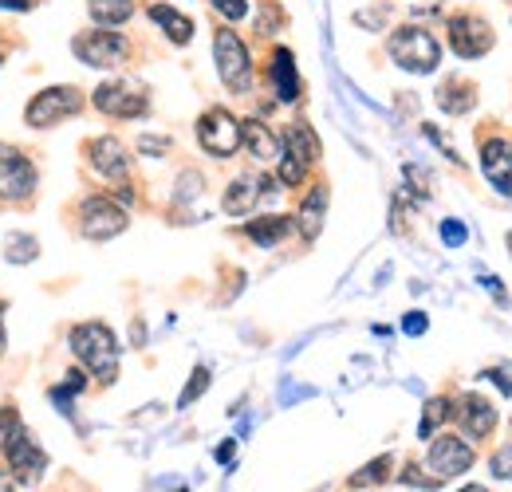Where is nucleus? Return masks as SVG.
<instances>
[{
	"instance_id": "72a5a7b5",
	"label": "nucleus",
	"mask_w": 512,
	"mask_h": 492,
	"mask_svg": "<svg viewBox=\"0 0 512 492\" xmlns=\"http://www.w3.org/2000/svg\"><path fill=\"white\" fill-rule=\"evenodd\" d=\"M170 146H174L170 138H154V134H142V138H138V150H142V154H154V158L170 154Z\"/></svg>"
},
{
	"instance_id": "dca6fc26",
	"label": "nucleus",
	"mask_w": 512,
	"mask_h": 492,
	"mask_svg": "<svg viewBox=\"0 0 512 492\" xmlns=\"http://www.w3.org/2000/svg\"><path fill=\"white\" fill-rule=\"evenodd\" d=\"M457 406H461V410H457V422H461V430L469 433L473 441H481V437H489V433L497 430V410H493L489 398H481V394H465Z\"/></svg>"
},
{
	"instance_id": "f704fd0d",
	"label": "nucleus",
	"mask_w": 512,
	"mask_h": 492,
	"mask_svg": "<svg viewBox=\"0 0 512 492\" xmlns=\"http://www.w3.org/2000/svg\"><path fill=\"white\" fill-rule=\"evenodd\" d=\"M426 327H430V319H426L422 311H410V315L402 319V331H406V335H426Z\"/></svg>"
},
{
	"instance_id": "473e14b6",
	"label": "nucleus",
	"mask_w": 512,
	"mask_h": 492,
	"mask_svg": "<svg viewBox=\"0 0 512 492\" xmlns=\"http://www.w3.org/2000/svg\"><path fill=\"white\" fill-rule=\"evenodd\" d=\"M493 477L497 481H512V445L493 453Z\"/></svg>"
},
{
	"instance_id": "7ed1b4c3",
	"label": "nucleus",
	"mask_w": 512,
	"mask_h": 492,
	"mask_svg": "<svg viewBox=\"0 0 512 492\" xmlns=\"http://www.w3.org/2000/svg\"><path fill=\"white\" fill-rule=\"evenodd\" d=\"M386 52H390V60L398 63L402 71H410V75H430V71H438V63H442V44H438L434 32L422 28V24H402V28H394L390 40H386Z\"/></svg>"
},
{
	"instance_id": "58836bf2",
	"label": "nucleus",
	"mask_w": 512,
	"mask_h": 492,
	"mask_svg": "<svg viewBox=\"0 0 512 492\" xmlns=\"http://www.w3.org/2000/svg\"><path fill=\"white\" fill-rule=\"evenodd\" d=\"M4 347H8V335H4V304H0V359H4Z\"/></svg>"
},
{
	"instance_id": "1a4fd4ad",
	"label": "nucleus",
	"mask_w": 512,
	"mask_h": 492,
	"mask_svg": "<svg viewBox=\"0 0 512 492\" xmlns=\"http://www.w3.org/2000/svg\"><path fill=\"white\" fill-rule=\"evenodd\" d=\"M127 209H119L115 197H87L79 205V233L87 241H111L119 233H127Z\"/></svg>"
},
{
	"instance_id": "4be33fe9",
	"label": "nucleus",
	"mask_w": 512,
	"mask_h": 492,
	"mask_svg": "<svg viewBox=\"0 0 512 492\" xmlns=\"http://www.w3.org/2000/svg\"><path fill=\"white\" fill-rule=\"evenodd\" d=\"M245 233H249V241H253V245L272 248L292 233V217H280V213H272V217H256V221L245 225Z\"/></svg>"
},
{
	"instance_id": "6ab92c4d",
	"label": "nucleus",
	"mask_w": 512,
	"mask_h": 492,
	"mask_svg": "<svg viewBox=\"0 0 512 492\" xmlns=\"http://www.w3.org/2000/svg\"><path fill=\"white\" fill-rule=\"evenodd\" d=\"M241 142L249 146V154H253L256 162H280V150H284L280 146V134H272L260 119L241 123Z\"/></svg>"
},
{
	"instance_id": "6e6552de",
	"label": "nucleus",
	"mask_w": 512,
	"mask_h": 492,
	"mask_svg": "<svg viewBox=\"0 0 512 492\" xmlns=\"http://www.w3.org/2000/svg\"><path fill=\"white\" fill-rule=\"evenodd\" d=\"M446 28H449V48H453L461 60H481V56L493 52V44H497L489 20L477 16V12H457V16H449Z\"/></svg>"
},
{
	"instance_id": "cd10ccee",
	"label": "nucleus",
	"mask_w": 512,
	"mask_h": 492,
	"mask_svg": "<svg viewBox=\"0 0 512 492\" xmlns=\"http://www.w3.org/2000/svg\"><path fill=\"white\" fill-rule=\"evenodd\" d=\"M209 390V367H197L193 370V378H190V386L182 390V398H178V410H186V406H193L201 394Z\"/></svg>"
},
{
	"instance_id": "9d476101",
	"label": "nucleus",
	"mask_w": 512,
	"mask_h": 492,
	"mask_svg": "<svg viewBox=\"0 0 512 492\" xmlns=\"http://www.w3.org/2000/svg\"><path fill=\"white\" fill-rule=\"evenodd\" d=\"M197 142L205 154L213 158H233L241 150V123L225 111V107H209L201 119H197Z\"/></svg>"
},
{
	"instance_id": "f257e3e1",
	"label": "nucleus",
	"mask_w": 512,
	"mask_h": 492,
	"mask_svg": "<svg viewBox=\"0 0 512 492\" xmlns=\"http://www.w3.org/2000/svg\"><path fill=\"white\" fill-rule=\"evenodd\" d=\"M0 449H4L8 469H12L16 481L32 485V481L44 477V469H48V453L36 445L32 433L24 430V422H20V414H16L12 406H0Z\"/></svg>"
},
{
	"instance_id": "79ce46f5",
	"label": "nucleus",
	"mask_w": 512,
	"mask_h": 492,
	"mask_svg": "<svg viewBox=\"0 0 512 492\" xmlns=\"http://www.w3.org/2000/svg\"><path fill=\"white\" fill-rule=\"evenodd\" d=\"M0 60H4V52H0Z\"/></svg>"
},
{
	"instance_id": "37998d69",
	"label": "nucleus",
	"mask_w": 512,
	"mask_h": 492,
	"mask_svg": "<svg viewBox=\"0 0 512 492\" xmlns=\"http://www.w3.org/2000/svg\"><path fill=\"white\" fill-rule=\"evenodd\" d=\"M178 492H186V489H178Z\"/></svg>"
},
{
	"instance_id": "b1692460",
	"label": "nucleus",
	"mask_w": 512,
	"mask_h": 492,
	"mask_svg": "<svg viewBox=\"0 0 512 492\" xmlns=\"http://www.w3.org/2000/svg\"><path fill=\"white\" fill-rule=\"evenodd\" d=\"M87 16L99 28H119L134 16V4L130 0H87Z\"/></svg>"
},
{
	"instance_id": "4c0bfd02",
	"label": "nucleus",
	"mask_w": 512,
	"mask_h": 492,
	"mask_svg": "<svg viewBox=\"0 0 512 492\" xmlns=\"http://www.w3.org/2000/svg\"><path fill=\"white\" fill-rule=\"evenodd\" d=\"M0 492H16V477L8 465H0Z\"/></svg>"
},
{
	"instance_id": "2eb2a0df",
	"label": "nucleus",
	"mask_w": 512,
	"mask_h": 492,
	"mask_svg": "<svg viewBox=\"0 0 512 492\" xmlns=\"http://www.w3.org/2000/svg\"><path fill=\"white\" fill-rule=\"evenodd\" d=\"M481 170L505 197L512 193V142L509 138H485L481 142Z\"/></svg>"
},
{
	"instance_id": "4468645a",
	"label": "nucleus",
	"mask_w": 512,
	"mask_h": 492,
	"mask_svg": "<svg viewBox=\"0 0 512 492\" xmlns=\"http://www.w3.org/2000/svg\"><path fill=\"white\" fill-rule=\"evenodd\" d=\"M264 193H276V178H264V174H241L237 182L225 189V213L229 217H245Z\"/></svg>"
},
{
	"instance_id": "f3484780",
	"label": "nucleus",
	"mask_w": 512,
	"mask_h": 492,
	"mask_svg": "<svg viewBox=\"0 0 512 492\" xmlns=\"http://www.w3.org/2000/svg\"><path fill=\"white\" fill-rule=\"evenodd\" d=\"M268 79H272V91L280 103H296L300 99V75H296V56L288 48H272V60H268Z\"/></svg>"
},
{
	"instance_id": "c85d7f7f",
	"label": "nucleus",
	"mask_w": 512,
	"mask_h": 492,
	"mask_svg": "<svg viewBox=\"0 0 512 492\" xmlns=\"http://www.w3.org/2000/svg\"><path fill=\"white\" fill-rule=\"evenodd\" d=\"M213 8L229 20V24H241L249 16V0H213Z\"/></svg>"
},
{
	"instance_id": "a19ab883",
	"label": "nucleus",
	"mask_w": 512,
	"mask_h": 492,
	"mask_svg": "<svg viewBox=\"0 0 512 492\" xmlns=\"http://www.w3.org/2000/svg\"><path fill=\"white\" fill-rule=\"evenodd\" d=\"M509 248H512V233H509Z\"/></svg>"
},
{
	"instance_id": "c756f323",
	"label": "nucleus",
	"mask_w": 512,
	"mask_h": 492,
	"mask_svg": "<svg viewBox=\"0 0 512 492\" xmlns=\"http://www.w3.org/2000/svg\"><path fill=\"white\" fill-rule=\"evenodd\" d=\"M442 241H446L449 248H461L469 241V229H465L457 217H449V221H442Z\"/></svg>"
},
{
	"instance_id": "20e7f679",
	"label": "nucleus",
	"mask_w": 512,
	"mask_h": 492,
	"mask_svg": "<svg viewBox=\"0 0 512 492\" xmlns=\"http://www.w3.org/2000/svg\"><path fill=\"white\" fill-rule=\"evenodd\" d=\"M213 60H217L221 83L233 95H249V87H253V56H249V44L233 28H217L213 32Z\"/></svg>"
},
{
	"instance_id": "9b49d317",
	"label": "nucleus",
	"mask_w": 512,
	"mask_h": 492,
	"mask_svg": "<svg viewBox=\"0 0 512 492\" xmlns=\"http://www.w3.org/2000/svg\"><path fill=\"white\" fill-rule=\"evenodd\" d=\"M36 178L40 174H36L32 158L24 150L0 142V197L4 201H28L32 189H36Z\"/></svg>"
},
{
	"instance_id": "5701e85b",
	"label": "nucleus",
	"mask_w": 512,
	"mask_h": 492,
	"mask_svg": "<svg viewBox=\"0 0 512 492\" xmlns=\"http://www.w3.org/2000/svg\"><path fill=\"white\" fill-rule=\"evenodd\" d=\"M473 103H477V95H473V83H465V79H446L438 87V107L446 115H465Z\"/></svg>"
},
{
	"instance_id": "aec40b11",
	"label": "nucleus",
	"mask_w": 512,
	"mask_h": 492,
	"mask_svg": "<svg viewBox=\"0 0 512 492\" xmlns=\"http://www.w3.org/2000/svg\"><path fill=\"white\" fill-rule=\"evenodd\" d=\"M323 213H327V185H312V193L300 201V217H296V229L304 233V241L320 237Z\"/></svg>"
},
{
	"instance_id": "f03ea898",
	"label": "nucleus",
	"mask_w": 512,
	"mask_h": 492,
	"mask_svg": "<svg viewBox=\"0 0 512 492\" xmlns=\"http://www.w3.org/2000/svg\"><path fill=\"white\" fill-rule=\"evenodd\" d=\"M71 355L91 370L103 386L119 378V339L107 323H79L71 327Z\"/></svg>"
},
{
	"instance_id": "e433bc0d",
	"label": "nucleus",
	"mask_w": 512,
	"mask_h": 492,
	"mask_svg": "<svg viewBox=\"0 0 512 492\" xmlns=\"http://www.w3.org/2000/svg\"><path fill=\"white\" fill-rule=\"evenodd\" d=\"M233 453H237V441H225V445L217 449V461H221V465H233Z\"/></svg>"
},
{
	"instance_id": "2f4dec72",
	"label": "nucleus",
	"mask_w": 512,
	"mask_h": 492,
	"mask_svg": "<svg viewBox=\"0 0 512 492\" xmlns=\"http://www.w3.org/2000/svg\"><path fill=\"white\" fill-rule=\"evenodd\" d=\"M402 485H418V489H438L442 485V477H426L418 465H406V473H402Z\"/></svg>"
},
{
	"instance_id": "a878e982",
	"label": "nucleus",
	"mask_w": 512,
	"mask_h": 492,
	"mask_svg": "<svg viewBox=\"0 0 512 492\" xmlns=\"http://www.w3.org/2000/svg\"><path fill=\"white\" fill-rule=\"evenodd\" d=\"M449 418H453V402H449V398H430V402H426V414H422V426H418L422 441L434 437V430H438L442 422H449Z\"/></svg>"
},
{
	"instance_id": "7c9ffc66",
	"label": "nucleus",
	"mask_w": 512,
	"mask_h": 492,
	"mask_svg": "<svg viewBox=\"0 0 512 492\" xmlns=\"http://www.w3.org/2000/svg\"><path fill=\"white\" fill-rule=\"evenodd\" d=\"M481 378H489V382H493V386H497L501 394H512V363H501V367H489L485 374H481Z\"/></svg>"
},
{
	"instance_id": "ea45409f",
	"label": "nucleus",
	"mask_w": 512,
	"mask_h": 492,
	"mask_svg": "<svg viewBox=\"0 0 512 492\" xmlns=\"http://www.w3.org/2000/svg\"><path fill=\"white\" fill-rule=\"evenodd\" d=\"M461 492H485L481 485H469V489H461Z\"/></svg>"
},
{
	"instance_id": "bb28decb",
	"label": "nucleus",
	"mask_w": 512,
	"mask_h": 492,
	"mask_svg": "<svg viewBox=\"0 0 512 492\" xmlns=\"http://www.w3.org/2000/svg\"><path fill=\"white\" fill-rule=\"evenodd\" d=\"M390 469H394V457H386V453H383V457H375L371 465H363V469L351 477V485H355V489H367V485H383L386 477H390Z\"/></svg>"
},
{
	"instance_id": "39448f33",
	"label": "nucleus",
	"mask_w": 512,
	"mask_h": 492,
	"mask_svg": "<svg viewBox=\"0 0 512 492\" xmlns=\"http://www.w3.org/2000/svg\"><path fill=\"white\" fill-rule=\"evenodd\" d=\"M83 107H87V99H83L79 87H67V83L64 87H48V91L32 95V103L24 107V123L32 130H48V126H60L75 115H83Z\"/></svg>"
},
{
	"instance_id": "f8f14e48",
	"label": "nucleus",
	"mask_w": 512,
	"mask_h": 492,
	"mask_svg": "<svg viewBox=\"0 0 512 492\" xmlns=\"http://www.w3.org/2000/svg\"><path fill=\"white\" fill-rule=\"evenodd\" d=\"M473 461H477L473 445L461 441V437H453V433H442V437L430 445V469H434V477H442V481H453V477L469 473Z\"/></svg>"
},
{
	"instance_id": "a211bd4d",
	"label": "nucleus",
	"mask_w": 512,
	"mask_h": 492,
	"mask_svg": "<svg viewBox=\"0 0 512 492\" xmlns=\"http://www.w3.org/2000/svg\"><path fill=\"white\" fill-rule=\"evenodd\" d=\"M280 154H288V158H296V162H304V166H316L320 162V138H316V130L308 123H292L284 130V138H280Z\"/></svg>"
},
{
	"instance_id": "ddd939ff",
	"label": "nucleus",
	"mask_w": 512,
	"mask_h": 492,
	"mask_svg": "<svg viewBox=\"0 0 512 492\" xmlns=\"http://www.w3.org/2000/svg\"><path fill=\"white\" fill-rule=\"evenodd\" d=\"M87 158H91V170L103 174V178H127L130 174V154L127 146L115 138V134H99L87 142Z\"/></svg>"
},
{
	"instance_id": "423d86ee",
	"label": "nucleus",
	"mask_w": 512,
	"mask_h": 492,
	"mask_svg": "<svg viewBox=\"0 0 512 492\" xmlns=\"http://www.w3.org/2000/svg\"><path fill=\"white\" fill-rule=\"evenodd\" d=\"M91 103H95V111L107 115V119H142V115L150 111L146 87H138V83H130V79H107V83H99L95 95H91Z\"/></svg>"
},
{
	"instance_id": "412c9836",
	"label": "nucleus",
	"mask_w": 512,
	"mask_h": 492,
	"mask_svg": "<svg viewBox=\"0 0 512 492\" xmlns=\"http://www.w3.org/2000/svg\"><path fill=\"white\" fill-rule=\"evenodd\" d=\"M146 16L174 40V44H190L193 40V20L186 12H178V8H170V4H150L146 8Z\"/></svg>"
},
{
	"instance_id": "393cba45",
	"label": "nucleus",
	"mask_w": 512,
	"mask_h": 492,
	"mask_svg": "<svg viewBox=\"0 0 512 492\" xmlns=\"http://www.w3.org/2000/svg\"><path fill=\"white\" fill-rule=\"evenodd\" d=\"M40 256V241L32 233H8L4 237V260L8 264H32Z\"/></svg>"
},
{
	"instance_id": "c9c22d12",
	"label": "nucleus",
	"mask_w": 512,
	"mask_h": 492,
	"mask_svg": "<svg viewBox=\"0 0 512 492\" xmlns=\"http://www.w3.org/2000/svg\"><path fill=\"white\" fill-rule=\"evenodd\" d=\"M36 4H40V0H0L4 12H32Z\"/></svg>"
},
{
	"instance_id": "0eeeda50",
	"label": "nucleus",
	"mask_w": 512,
	"mask_h": 492,
	"mask_svg": "<svg viewBox=\"0 0 512 492\" xmlns=\"http://www.w3.org/2000/svg\"><path fill=\"white\" fill-rule=\"evenodd\" d=\"M71 52H75V60H79V63L107 71V67H119V63H127L130 44H127V36H123V32H111V28H95V32H79V36L71 40Z\"/></svg>"
}]
</instances>
